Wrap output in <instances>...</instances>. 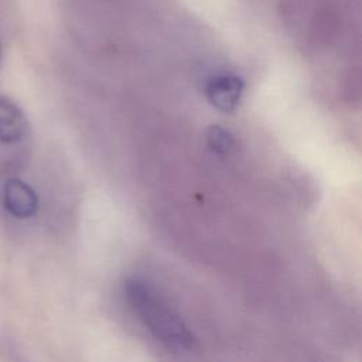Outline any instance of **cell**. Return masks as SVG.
Wrapping results in <instances>:
<instances>
[{
    "instance_id": "obj_6",
    "label": "cell",
    "mask_w": 362,
    "mask_h": 362,
    "mask_svg": "<svg viewBox=\"0 0 362 362\" xmlns=\"http://www.w3.org/2000/svg\"><path fill=\"white\" fill-rule=\"evenodd\" d=\"M0 52H1V49H0Z\"/></svg>"
},
{
    "instance_id": "obj_2",
    "label": "cell",
    "mask_w": 362,
    "mask_h": 362,
    "mask_svg": "<svg viewBox=\"0 0 362 362\" xmlns=\"http://www.w3.org/2000/svg\"><path fill=\"white\" fill-rule=\"evenodd\" d=\"M245 83L235 75L212 76L205 86L209 103L221 112H232L240 102Z\"/></svg>"
},
{
    "instance_id": "obj_5",
    "label": "cell",
    "mask_w": 362,
    "mask_h": 362,
    "mask_svg": "<svg viewBox=\"0 0 362 362\" xmlns=\"http://www.w3.org/2000/svg\"><path fill=\"white\" fill-rule=\"evenodd\" d=\"M206 143L214 153L228 154L235 147V137L228 129L212 124L206 130Z\"/></svg>"
},
{
    "instance_id": "obj_3",
    "label": "cell",
    "mask_w": 362,
    "mask_h": 362,
    "mask_svg": "<svg viewBox=\"0 0 362 362\" xmlns=\"http://www.w3.org/2000/svg\"><path fill=\"white\" fill-rule=\"evenodd\" d=\"M6 209L16 218H28L37 212L38 198L34 189L21 180H8L3 188Z\"/></svg>"
},
{
    "instance_id": "obj_4",
    "label": "cell",
    "mask_w": 362,
    "mask_h": 362,
    "mask_svg": "<svg viewBox=\"0 0 362 362\" xmlns=\"http://www.w3.org/2000/svg\"><path fill=\"white\" fill-rule=\"evenodd\" d=\"M28 130L23 110L11 100L0 98V141L14 143L21 140Z\"/></svg>"
},
{
    "instance_id": "obj_1",
    "label": "cell",
    "mask_w": 362,
    "mask_h": 362,
    "mask_svg": "<svg viewBox=\"0 0 362 362\" xmlns=\"http://www.w3.org/2000/svg\"><path fill=\"white\" fill-rule=\"evenodd\" d=\"M123 290L130 308L167 349L173 352H191L195 349L197 338L194 334L147 281L130 277L124 281Z\"/></svg>"
}]
</instances>
